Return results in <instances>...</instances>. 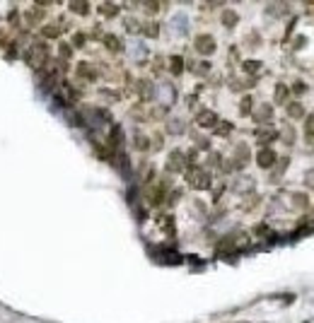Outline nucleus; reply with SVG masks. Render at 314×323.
Here are the masks:
<instances>
[{
  "label": "nucleus",
  "instance_id": "nucleus-1",
  "mask_svg": "<svg viewBox=\"0 0 314 323\" xmlns=\"http://www.w3.org/2000/svg\"><path fill=\"white\" fill-rule=\"evenodd\" d=\"M24 63H27L29 68H34L37 73L46 70V65H48V46L44 44V41H34V44L24 51Z\"/></svg>",
  "mask_w": 314,
  "mask_h": 323
},
{
  "label": "nucleus",
  "instance_id": "nucleus-2",
  "mask_svg": "<svg viewBox=\"0 0 314 323\" xmlns=\"http://www.w3.org/2000/svg\"><path fill=\"white\" fill-rule=\"evenodd\" d=\"M186 179H189V184L194 186V188H208L211 186V176L203 174V171H189Z\"/></svg>",
  "mask_w": 314,
  "mask_h": 323
},
{
  "label": "nucleus",
  "instance_id": "nucleus-3",
  "mask_svg": "<svg viewBox=\"0 0 314 323\" xmlns=\"http://www.w3.org/2000/svg\"><path fill=\"white\" fill-rule=\"evenodd\" d=\"M22 17H24V22H27L29 27H37L39 22L46 17V12H41V8H29L27 12H22Z\"/></svg>",
  "mask_w": 314,
  "mask_h": 323
},
{
  "label": "nucleus",
  "instance_id": "nucleus-4",
  "mask_svg": "<svg viewBox=\"0 0 314 323\" xmlns=\"http://www.w3.org/2000/svg\"><path fill=\"white\" fill-rule=\"evenodd\" d=\"M196 48L201 51V53H213L215 51V41H213V37H208V34H203V37L196 39Z\"/></svg>",
  "mask_w": 314,
  "mask_h": 323
},
{
  "label": "nucleus",
  "instance_id": "nucleus-5",
  "mask_svg": "<svg viewBox=\"0 0 314 323\" xmlns=\"http://www.w3.org/2000/svg\"><path fill=\"white\" fill-rule=\"evenodd\" d=\"M77 75H80V77H85V80H97V70H94L92 65H87V63L77 65Z\"/></svg>",
  "mask_w": 314,
  "mask_h": 323
},
{
  "label": "nucleus",
  "instance_id": "nucleus-6",
  "mask_svg": "<svg viewBox=\"0 0 314 323\" xmlns=\"http://www.w3.org/2000/svg\"><path fill=\"white\" fill-rule=\"evenodd\" d=\"M41 37L44 39H58L61 37V27H58V24H44V27H41Z\"/></svg>",
  "mask_w": 314,
  "mask_h": 323
},
{
  "label": "nucleus",
  "instance_id": "nucleus-7",
  "mask_svg": "<svg viewBox=\"0 0 314 323\" xmlns=\"http://www.w3.org/2000/svg\"><path fill=\"white\" fill-rule=\"evenodd\" d=\"M273 159H276V155H273L271 150H261L259 152V164L264 166V169H268V166L273 164Z\"/></svg>",
  "mask_w": 314,
  "mask_h": 323
},
{
  "label": "nucleus",
  "instance_id": "nucleus-8",
  "mask_svg": "<svg viewBox=\"0 0 314 323\" xmlns=\"http://www.w3.org/2000/svg\"><path fill=\"white\" fill-rule=\"evenodd\" d=\"M104 46H109L111 51H114V53H119V51H121V41H119L116 37L107 34V37H104Z\"/></svg>",
  "mask_w": 314,
  "mask_h": 323
},
{
  "label": "nucleus",
  "instance_id": "nucleus-9",
  "mask_svg": "<svg viewBox=\"0 0 314 323\" xmlns=\"http://www.w3.org/2000/svg\"><path fill=\"white\" fill-rule=\"evenodd\" d=\"M198 123H201V126H205V128H208V126H213V123H215V116H213L211 111H203V113L198 116Z\"/></svg>",
  "mask_w": 314,
  "mask_h": 323
},
{
  "label": "nucleus",
  "instance_id": "nucleus-10",
  "mask_svg": "<svg viewBox=\"0 0 314 323\" xmlns=\"http://www.w3.org/2000/svg\"><path fill=\"white\" fill-rule=\"evenodd\" d=\"M58 53H61V61H65V58H68V61H70V55H73V46H70V44H61V46H58Z\"/></svg>",
  "mask_w": 314,
  "mask_h": 323
},
{
  "label": "nucleus",
  "instance_id": "nucleus-11",
  "mask_svg": "<svg viewBox=\"0 0 314 323\" xmlns=\"http://www.w3.org/2000/svg\"><path fill=\"white\" fill-rule=\"evenodd\" d=\"M68 8L75 10L77 15H87V12H90V5H85V3H70Z\"/></svg>",
  "mask_w": 314,
  "mask_h": 323
},
{
  "label": "nucleus",
  "instance_id": "nucleus-12",
  "mask_svg": "<svg viewBox=\"0 0 314 323\" xmlns=\"http://www.w3.org/2000/svg\"><path fill=\"white\" fill-rule=\"evenodd\" d=\"M102 15H107V17H114V15H116V8H114V5H102Z\"/></svg>",
  "mask_w": 314,
  "mask_h": 323
},
{
  "label": "nucleus",
  "instance_id": "nucleus-13",
  "mask_svg": "<svg viewBox=\"0 0 314 323\" xmlns=\"http://www.w3.org/2000/svg\"><path fill=\"white\" fill-rule=\"evenodd\" d=\"M172 68H174L172 73H176V75L181 73V58H176V55H174V58H172Z\"/></svg>",
  "mask_w": 314,
  "mask_h": 323
},
{
  "label": "nucleus",
  "instance_id": "nucleus-14",
  "mask_svg": "<svg viewBox=\"0 0 314 323\" xmlns=\"http://www.w3.org/2000/svg\"><path fill=\"white\" fill-rule=\"evenodd\" d=\"M249 106H251V99H249V97H247V99H244V102H242V113H249Z\"/></svg>",
  "mask_w": 314,
  "mask_h": 323
},
{
  "label": "nucleus",
  "instance_id": "nucleus-15",
  "mask_svg": "<svg viewBox=\"0 0 314 323\" xmlns=\"http://www.w3.org/2000/svg\"><path fill=\"white\" fill-rule=\"evenodd\" d=\"M276 99H278V102H283V99H285V87H283V84H280V87H278V92H276Z\"/></svg>",
  "mask_w": 314,
  "mask_h": 323
},
{
  "label": "nucleus",
  "instance_id": "nucleus-16",
  "mask_svg": "<svg viewBox=\"0 0 314 323\" xmlns=\"http://www.w3.org/2000/svg\"><path fill=\"white\" fill-rule=\"evenodd\" d=\"M237 22V15H225V24H234Z\"/></svg>",
  "mask_w": 314,
  "mask_h": 323
},
{
  "label": "nucleus",
  "instance_id": "nucleus-17",
  "mask_svg": "<svg viewBox=\"0 0 314 323\" xmlns=\"http://www.w3.org/2000/svg\"><path fill=\"white\" fill-rule=\"evenodd\" d=\"M75 44H77V46H83V41H85V37L83 34H75V39H73Z\"/></svg>",
  "mask_w": 314,
  "mask_h": 323
}]
</instances>
